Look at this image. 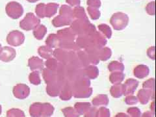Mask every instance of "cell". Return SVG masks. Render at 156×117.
I'll list each match as a JSON object with an SVG mask.
<instances>
[{"label": "cell", "mask_w": 156, "mask_h": 117, "mask_svg": "<svg viewBox=\"0 0 156 117\" xmlns=\"http://www.w3.org/2000/svg\"><path fill=\"white\" fill-rule=\"evenodd\" d=\"M70 28L74 34L80 36L90 35L96 31L95 26L89 22V19H77L71 23Z\"/></svg>", "instance_id": "cell-1"}, {"label": "cell", "mask_w": 156, "mask_h": 117, "mask_svg": "<svg viewBox=\"0 0 156 117\" xmlns=\"http://www.w3.org/2000/svg\"><path fill=\"white\" fill-rule=\"evenodd\" d=\"M57 36L59 40V46L65 49H74L76 48L74 41L75 38V34L71 28H66L61 29L57 32Z\"/></svg>", "instance_id": "cell-2"}, {"label": "cell", "mask_w": 156, "mask_h": 117, "mask_svg": "<svg viewBox=\"0 0 156 117\" xmlns=\"http://www.w3.org/2000/svg\"><path fill=\"white\" fill-rule=\"evenodd\" d=\"M129 17L123 12H116L111 16L110 22L115 30H122L128 24Z\"/></svg>", "instance_id": "cell-3"}, {"label": "cell", "mask_w": 156, "mask_h": 117, "mask_svg": "<svg viewBox=\"0 0 156 117\" xmlns=\"http://www.w3.org/2000/svg\"><path fill=\"white\" fill-rule=\"evenodd\" d=\"M40 22V20L33 13H28L23 20L20 22V26L25 30H31L33 28L37 27Z\"/></svg>", "instance_id": "cell-4"}, {"label": "cell", "mask_w": 156, "mask_h": 117, "mask_svg": "<svg viewBox=\"0 0 156 117\" xmlns=\"http://www.w3.org/2000/svg\"><path fill=\"white\" fill-rule=\"evenodd\" d=\"M6 11L7 14L10 17L16 19L22 15L23 9L20 4L13 2L8 3L6 7Z\"/></svg>", "instance_id": "cell-5"}, {"label": "cell", "mask_w": 156, "mask_h": 117, "mask_svg": "<svg viewBox=\"0 0 156 117\" xmlns=\"http://www.w3.org/2000/svg\"><path fill=\"white\" fill-rule=\"evenodd\" d=\"M139 82L133 79L127 80L125 84L123 85V91L125 95H131L133 94L136 87H138Z\"/></svg>", "instance_id": "cell-6"}, {"label": "cell", "mask_w": 156, "mask_h": 117, "mask_svg": "<svg viewBox=\"0 0 156 117\" xmlns=\"http://www.w3.org/2000/svg\"><path fill=\"white\" fill-rule=\"evenodd\" d=\"M29 94V89L24 85H18L14 87V94L19 99L26 98Z\"/></svg>", "instance_id": "cell-7"}, {"label": "cell", "mask_w": 156, "mask_h": 117, "mask_svg": "<svg viewBox=\"0 0 156 117\" xmlns=\"http://www.w3.org/2000/svg\"><path fill=\"white\" fill-rule=\"evenodd\" d=\"M24 40V36L22 33L18 31H14L10 33L9 35V42H12L13 45H18Z\"/></svg>", "instance_id": "cell-8"}, {"label": "cell", "mask_w": 156, "mask_h": 117, "mask_svg": "<svg viewBox=\"0 0 156 117\" xmlns=\"http://www.w3.org/2000/svg\"><path fill=\"white\" fill-rule=\"evenodd\" d=\"M48 93L51 96H56L59 94L61 90V85L59 83L52 82L46 88Z\"/></svg>", "instance_id": "cell-9"}, {"label": "cell", "mask_w": 156, "mask_h": 117, "mask_svg": "<svg viewBox=\"0 0 156 117\" xmlns=\"http://www.w3.org/2000/svg\"><path fill=\"white\" fill-rule=\"evenodd\" d=\"M72 22V20L61 15H58L56 16L52 21L53 25L55 27H61V26H68L71 24Z\"/></svg>", "instance_id": "cell-10"}, {"label": "cell", "mask_w": 156, "mask_h": 117, "mask_svg": "<svg viewBox=\"0 0 156 117\" xmlns=\"http://www.w3.org/2000/svg\"><path fill=\"white\" fill-rule=\"evenodd\" d=\"M54 55L58 61L62 62V64H66L69 59L70 53L66 52L65 50H61L60 48L56 49L54 51Z\"/></svg>", "instance_id": "cell-11"}, {"label": "cell", "mask_w": 156, "mask_h": 117, "mask_svg": "<svg viewBox=\"0 0 156 117\" xmlns=\"http://www.w3.org/2000/svg\"><path fill=\"white\" fill-rule=\"evenodd\" d=\"M151 96H152V89H142L138 93L139 100L141 104H147Z\"/></svg>", "instance_id": "cell-12"}, {"label": "cell", "mask_w": 156, "mask_h": 117, "mask_svg": "<svg viewBox=\"0 0 156 117\" xmlns=\"http://www.w3.org/2000/svg\"><path fill=\"white\" fill-rule=\"evenodd\" d=\"M149 74V68L145 65L137 66L134 70V76L138 78H144Z\"/></svg>", "instance_id": "cell-13"}, {"label": "cell", "mask_w": 156, "mask_h": 117, "mask_svg": "<svg viewBox=\"0 0 156 117\" xmlns=\"http://www.w3.org/2000/svg\"><path fill=\"white\" fill-rule=\"evenodd\" d=\"M58 4L55 3H50L45 5V17L50 18L57 12Z\"/></svg>", "instance_id": "cell-14"}, {"label": "cell", "mask_w": 156, "mask_h": 117, "mask_svg": "<svg viewBox=\"0 0 156 117\" xmlns=\"http://www.w3.org/2000/svg\"><path fill=\"white\" fill-rule=\"evenodd\" d=\"M111 55V51L108 48H100L98 50V57L99 60L107 61Z\"/></svg>", "instance_id": "cell-15"}, {"label": "cell", "mask_w": 156, "mask_h": 117, "mask_svg": "<svg viewBox=\"0 0 156 117\" xmlns=\"http://www.w3.org/2000/svg\"><path fill=\"white\" fill-rule=\"evenodd\" d=\"M42 104L36 103L33 104L30 107V114L33 117H40L42 116Z\"/></svg>", "instance_id": "cell-16"}, {"label": "cell", "mask_w": 156, "mask_h": 117, "mask_svg": "<svg viewBox=\"0 0 156 117\" xmlns=\"http://www.w3.org/2000/svg\"><path fill=\"white\" fill-rule=\"evenodd\" d=\"M59 15L70 18L71 20L74 18L72 9L69 6L66 5H62L61 7L59 10Z\"/></svg>", "instance_id": "cell-17"}, {"label": "cell", "mask_w": 156, "mask_h": 117, "mask_svg": "<svg viewBox=\"0 0 156 117\" xmlns=\"http://www.w3.org/2000/svg\"><path fill=\"white\" fill-rule=\"evenodd\" d=\"M124 74L120 72H115L110 76V81L115 85L120 84L123 81L124 78Z\"/></svg>", "instance_id": "cell-18"}, {"label": "cell", "mask_w": 156, "mask_h": 117, "mask_svg": "<svg viewBox=\"0 0 156 117\" xmlns=\"http://www.w3.org/2000/svg\"><path fill=\"white\" fill-rule=\"evenodd\" d=\"M85 74L89 77L90 79H94L98 76V70L96 66H88L84 71Z\"/></svg>", "instance_id": "cell-19"}, {"label": "cell", "mask_w": 156, "mask_h": 117, "mask_svg": "<svg viewBox=\"0 0 156 117\" xmlns=\"http://www.w3.org/2000/svg\"><path fill=\"white\" fill-rule=\"evenodd\" d=\"M108 98L106 95H100L96 97L92 100V104L96 106H101V105H106L108 104Z\"/></svg>", "instance_id": "cell-20"}, {"label": "cell", "mask_w": 156, "mask_h": 117, "mask_svg": "<svg viewBox=\"0 0 156 117\" xmlns=\"http://www.w3.org/2000/svg\"><path fill=\"white\" fill-rule=\"evenodd\" d=\"M111 93L112 96L115 98H119L122 96L124 94L123 85L116 84L112 87L111 89Z\"/></svg>", "instance_id": "cell-21"}, {"label": "cell", "mask_w": 156, "mask_h": 117, "mask_svg": "<svg viewBox=\"0 0 156 117\" xmlns=\"http://www.w3.org/2000/svg\"><path fill=\"white\" fill-rule=\"evenodd\" d=\"M109 70L111 72H120L124 71V65L119 61H113L111 62L108 66Z\"/></svg>", "instance_id": "cell-22"}, {"label": "cell", "mask_w": 156, "mask_h": 117, "mask_svg": "<svg viewBox=\"0 0 156 117\" xmlns=\"http://www.w3.org/2000/svg\"><path fill=\"white\" fill-rule=\"evenodd\" d=\"M90 107V104L89 103H77L75 105V110L78 114L81 115L89 111Z\"/></svg>", "instance_id": "cell-23"}, {"label": "cell", "mask_w": 156, "mask_h": 117, "mask_svg": "<svg viewBox=\"0 0 156 117\" xmlns=\"http://www.w3.org/2000/svg\"><path fill=\"white\" fill-rule=\"evenodd\" d=\"M74 17L77 19H88L85 9L81 7H76L73 10Z\"/></svg>", "instance_id": "cell-24"}, {"label": "cell", "mask_w": 156, "mask_h": 117, "mask_svg": "<svg viewBox=\"0 0 156 117\" xmlns=\"http://www.w3.org/2000/svg\"><path fill=\"white\" fill-rule=\"evenodd\" d=\"M61 90L62 91L60 94L61 98L65 100H69L73 94V90H72L70 87L69 85H66Z\"/></svg>", "instance_id": "cell-25"}, {"label": "cell", "mask_w": 156, "mask_h": 117, "mask_svg": "<svg viewBox=\"0 0 156 117\" xmlns=\"http://www.w3.org/2000/svg\"><path fill=\"white\" fill-rule=\"evenodd\" d=\"M98 27L99 31L104 37H107V38H110L111 37L112 31L110 27L109 26H107V24H100Z\"/></svg>", "instance_id": "cell-26"}, {"label": "cell", "mask_w": 156, "mask_h": 117, "mask_svg": "<svg viewBox=\"0 0 156 117\" xmlns=\"http://www.w3.org/2000/svg\"><path fill=\"white\" fill-rule=\"evenodd\" d=\"M47 43L50 47L53 48L59 46V40H58L57 35H55V34L50 35L46 40V44Z\"/></svg>", "instance_id": "cell-27"}, {"label": "cell", "mask_w": 156, "mask_h": 117, "mask_svg": "<svg viewBox=\"0 0 156 117\" xmlns=\"http://www.w3.org/2000/svg\"><path fill=\"white\" fill-rule=\"evenodd\" d=\"M53 111H54V108H53V107L51 105H50V104H43L41 116H50L53 114Z\"/></svg>", "instance_id": "cell-28"}, {"label": "cell", "mask_w": 156, "mask_h": 117, "mask_svg": "<svg viewBox=\"0 0 156 117\" xmlns=\"http://www.w3.org/2000/svg\"><path fill=\"white\" fill-rule=\"evenodd\" d=\"M46 31H47L46 27L44 26L41 25L39 26H37V28L35 29V30L34 31V35H35L37 38L42 39L44 37V36L45 35Z\"/></svg>", "instance_id": "cell-29"}, {"label": "cell", "mask_w": 156, "mask_h": 117, "mask_svg": "<svg viewBox=\"0 0 156 117\" xmlns=\"http://www.w3.org/2000/svg\"><path fill=\"white\" fill-rule=\"evenodd\" d=\"M87 11L92 20H97L100 17V12L98 9L88 7Z\"/></svg>", "instance_id": "cell-30"}, {"label": "cell", "mask_w": 156, "mask_h": 117, "mask_svg": "<svg viewBox=\"0 0 156 117\" xmlns=\"http://www.w3.org/2000/svg\"><path fill=\"white\" fill-rule=\"evenodd\" d=\"M57 77L58 78V76L56 75L55 73L51 71L46 70V74H44L45 80L46 83H48L52 82H55Z\"/></svg>", "instance_id": "cell-31"}, {"label": "cell", "mask_w": 156, "mask_h": 117, "mask_svg": "<svg viewBox=\"0 0 156 117\" xmlns=\"http://www.w3.org/2000/svg\"><path fill=\"white\" fill-rule=\"evenodd\" d=\"M63 113L66 117H79L80 115L78 114L76 111L72 108V107H67L62 110Z\"/></svg>", "instance_id": "cell-32"}, {"label": "cell", "mask_w": 156, "mask_h": 117, "mask_svg": "<svg viewBox=\"0 0 156 117\" xmlns=\"http://www.w3.org/2000/svg\"><path fill=\"white\" fill-rule=\"evenodd\" d=\"M7 116L8 117H25L23 111L16 109L9 110L7 113Z\"/></svg>", "instance_id": "cell-33"}, {"label": "cell", "mask_w": 156, "mask_h": 117, "mask_svg": "<svg viewBox=\"0 0 156 117\" xmlns=\"http://www.w3.org/2000/svg\"><path fill=\"white\" fill-rule=\"evenodd\" d=\"M45 5L44 3L38 4L36 7V13L37 15L41 18L45 17Z\"/></svg>", "instance_id": "cell-34"}, {"label": "cell", "mask_w": 156, "mask_h": 117, "mask_svg": "<svg viewBox=\"0 0 156 117\" xmlns=\"http://www.w3.org/2000/svg\"><path fill=\"white\" fill-rule=\"evenodd\" d=\"M97 117H110V111L105 107H101L97 111Z\"/></svg>", "instance_id": "cell-35"}, {"label": "cell", "mask_w": 156, "mask_h": 117, "mask_svg": "<svg viewBox=\"0 0 156 117\" xmlns=\"http://www.w3.org/2000/svg\"><path fill=\"white\" fill-rule=\"evenodd\" d=\"M128 113L131 117H140V111L136 107H131L128 109Z\"/></svg>", "instance_id": "cell-36"}, {"label": "cell", "mask_w": 156, "mask_h": 117, "mask_svg": "<svg viewBox=\"0 0 156 117\" xmlns=\"http://www.w3.org/2000/svg\"><path fill=\"white\" fill-rule=\"evenodd\" d=\"M146 11L150 15H154L155 14V2L149 3L146 7Z\"/></svg>", "instance_id": "cell-37"}, {"label": "cell", "mask_w": 156, "mask_h": 117, "mask_svg": "<svg viewBox=\"0 0 156 117\" xmlns=\"http://www.w3.org/2000/svg\"><path fill=\"white\" fill-rule=\"evenodd\" d=\"M87 5L89 7L98 9L101 6L100 0H87Z\"/></svg>", "instance_id": "cell-38"}, {"label": "cell", "mask_w": 156, "mask_h": 117, "mask_svg": "<svg viewBox=\"0 0 156 117\" xmlns=\"http://www.w3.org/2000/svg\"><path fill=\"white\" fill-rule=\"evenodd\" d=\"M154 79H150L149 80L145 81L143 83V88H144V89H152V88L154 89Z\"/></svg>", "instance_id": "cell-39"}, {"label": "cell", "mask_w": 156, "mask_h": 117, "mask_svg": "<svg viewBox=\"0 0 156 117\" xmlns=\"http://www.w3.org/2000/svg\"><path fill=\"white\" fill-rule=\"evenodd\" d=\"M126 104L129 105H134L137 103V99H136V98L135 96L129 95V96L126 98Z\"/></svg>", "instance_id": "cell-40"}, {"label": "cell", "mask_w": 156, "mask_h": 117, "mask_svg": "<svg viewBox=\"0 0 156 117\" xmlns=\"http://www.w3.org/2000/svg\"><path fill=\"white\" fill-rule=\"evenodd\" d=\"M35 75H33V74L32 75H31L30 76V81L33 84L35 85H38L40 83V78H39V76L38 75V74H34Z\"/></svg>", "instance_id": "cell-41"}, {"label": "cell", "mask_w": 156, "mask_h": 117, "mask_svg": "<svg viewBox=\"0 0 156 117\" xmlns=\"http://www.w3.org/2000/svg\"><path fill=\"white\" fill-rule=\"evenodd\" d=\"M97 111L95 108H91L87 111L85 117H97Z\"/></svg>", "instance_id": "cell-42"}, {"label": "cell", "mask_w": 156, "mask_h": 117, "mask_svg": "<svg viewBox=\"0 0 156 117\" xmlns=\"http://www.w3.org/2000/svg\"><path fill=\"white\" fill-rule=\"evenodd\" d=\"M68 4H69L72 7H79L80 5V0H66Z\"/></svg>", "instance_id": "cell-43"}, {"label": "cell", "mask_w": 156, "mask_h": 117, "mask_svg": "<svg viewBox=\"0 0 156 117\" xmlns=\"http://www.w3.org/2000/svg\"><path fill=\"white\" fill-rule=\"evenodd\" d=\"M154 53H155V48L154 47L150 48V49L148 50V55L151 58H152V57H154Z\"/></svg>", "instance_id": "cell-44"}, {"label": "cell", "mask_w": 156, "mask_h": 117, "mask_svg": "<svg viewBox=\"0 0 156 117\" xmlns=\"http://www.w3.org/2000/svg\"><path fill=\"white\" fill-rule=\"evenodd\" d=\"M153 115H152L151 112L148 111V112H146V113H144L142 117H153Z\"/></svg>", "instance_id": "cell-45"}, {"label": "cell", "mask_w": 156, "mask_h": 117, "mask_svg": "<svg viewBox=\"0 0 156 117\" xmlns=\"http://www.w3.org/2000/svg\"><path fill=\"white\" fill-rule=\"evenodd\" d=\"M115 117H128V116L126 115L125 113H119L118 115H116Z\"/></svg>", "instance_id": "cell-46"}, {"label": "cell", "mask_w": 156, "mask_h": 117, "mask_svg": "<svg viewBox=\"0 0 156 117\" xmlns=\"http://www.w3.org/2000/svg\"><path fill=\"white\" fill-rule=\"evenodd\" d=\"M27 1L29 2H36L38 1V0H27Z\"/></svg>", "instance_id": "cell-47"}, {"label": "cell", "mask_w": 156, "mask_h": 117, "mask_svg": "<svg viewBox=\"0 0 156 117\" xmlns=\"http://www.w3.org/2000/svg\"><path fill=\"white\" fill-rule=\"evenodd\" d=\"M2 113V107H1V105H0V114Z\"/></svg>", "instance_id": "cell-48"}]
</instances>
